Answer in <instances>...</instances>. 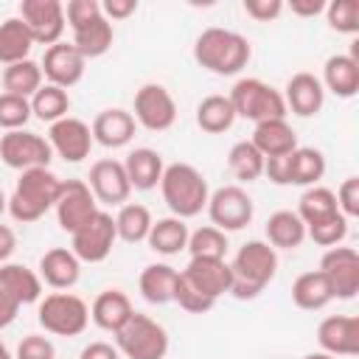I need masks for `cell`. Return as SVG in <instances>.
Wrapping results in <instances>:
<instances>
[{
	"instance_id": "cell-1",
	"label": "cell",
	"mask_w": 359,
	"mask_h": 359,
	"mask_svg": "<svg viewBox=\"0 0 359 359\" xmlns=\"http://www.w3.org/2000/svg\"><path fill=\"white\" fill-rule=\"evenodd\" d=\"M194 59L202 70L216 73V76H238L250 59H252V45L244 34L230 31V28H205L196 42H194Z\"/></svg>"
},
{
	"instance_id": "cell-2",
	"label": "cell",
	"mask_w": 359,
	"mask_h": 359,
	"mask_svg": "<svg viewBox=\"0 0 359 359\" xmlns=\"http://www.w3.org/2000/svg\"><path fill=\"white\" fill-rule=\"evenodd\" d=\"M230 264V294L236 300H255L278 272V250L252 238L238 247Z\"/></svg>"
},
{
	"instance_id": "cell-3",
	"label": "cell",
	"mask_w": 359,
	"mask_h": 359,
	"mask_svg": "<svg viewBox=\"0 0 359 359\" xmlns=\"http://www.w3.org/2000/svg\"><path fill=\"white\" fill-rule=\"evenodd\" d=\"M160 194L171 216L177 219H194L208 208V180L205 174L191 163H171L163 168L160 177Z\"/></svg>"
},
{
	"instance_id": "cell-4",
	"label": "cell",
	"mask_w": 359,
	"mask_h": 359,
	"mask_svg": "<svg viewBox=\"0 0 359 359\" xmlns=\"http://www.w3.org/2000/svg\"><path fill=\"white\" fill-rule=\"evenodd\" d=\"M62 191V180L50 168H28L20 171V180L8 196V213L14 222L31 224L39 222L48 210H53Z\"/></svg>"
},
{
	"instance_id": "cell-5",
	"label": "cell",
	"mask_w": 359,
	"mask_h": 359,
	"mask_svg": "<svg viewBox=\"0 0 359 359\" xmlns=\"http://www.w3.org/2000/svg\"><path fill=\"white\" fill-rule=\"evenodd\" d=\"M227 98L233 104L236 118H244V121H252V123L272 121V118H286V112H289L286 101H283V93L275 90L272 84H266L264 79H255V76L238 79L230 87Z\"/></svg>"
},
{
	"instance_id": "cell-6",
	"label": "cell",
	"mask_w": 359,
	"mask_h": 359,
	"mask_svg": "<svg viewBox=\"0 0 359 359\" xmlns=\"http://www.w3.org/2000/svg\"><path fill=\"white\" fill-rule=\"evenodd\" d=\"M36 320L53 337H79L90 325V306L73 292H50L39 297Z\"/></svg>"
},
{
	"instance_id": "cell-7",
	"label": "cell",
	"mask_w": 359,
	"mask_h": 359,
	"mask_svg": "<svg viewBox=\"0 0 359 359\" xmlns=\"http://www.w3.org/2000/svg\"><path fill=\"white\" fill-rule=\"evenodd\" d=\"M115 348L126 359H165L168 331L149 314L135 311L129 323L115 334Z\"/></svg>"
},
{
	"instance_id": "cell-8",
	"label": "cell",
	"mask_w": 359,
	"mask_h": 359,
	"mask_svg": "<svg viewBox=\"0 0 359 359\" xmlns=\"http://www.w3.org/2000/svg\"><path fill=\"white\" fill-rule=\"evenodd\" d=\"M208 216L210 224L222 233L244 230L255 216V202L241 185H222L208 196Z\"/></svg>"
},
{
	"instance_id": "cell-9",
	"label": "cell",
	"mask_w": 359,
	"mask_h": 359,
	"mask_svg": "<svg viewBox=\"0 0 359 359\" xmlns=\"http://www.w3.org/2000/svg\"><path fill=\"white\" fill-rule=\"evenodd\" d=\"M118 241V230H115V216L101 210L84 222L73 236H70V250L81 264H101L109 258L112 247Z\"/></svg>"
},
{
	"instance_id": "cell-10",
	"label": "cell",
	"mask_w": 359,
	"mask_h": 359,
	"mask_svg": "<svg viewBox=\"0 0 359 359\" xmlns=\"http://www.w3.org/2000/svg\"><path fill=\"white\" fill-rule=\"evenodd\" d=\"M0 160L14 171L48 168L53 160V151H50L48 137L31 129H14L0 137Z\"/></svg>"
},
{
	"instance_id": "cell-11",
	"label": "cell",
	"mask_w": 359,
	"mask_h": 359,
	"mask_svg": "<svg viewBox=\"0 0 359 359\" xmlns=\"http://www.w3.org/2000/svg\"><path fill=\"white\" fill-rule=\"evenodd\" d=\"M132 118L137 126L149 129V132H168L177 123V101L174 95L157 84L149 81L135 93V104H132Z\"/></svg>"
},
{
	"instance_id": "cell-12",
	"label": "cell",
	"mask_w": 359,
	"mask_h": 359,
	"mask_svg": "<svg viewBox=\"0 0 359 359\" xmlns=\"http://www.w3.org/2000/svg\"><path fill=\"white\" fill-rule=\"evenodd\" d=\"M17 17L25 22L34 45H48L50 48V45L62 42V34L67 28L65 3H59V0H22Z\"/></svg>"
},
{
	"instance_id": "cell-13",
	"label": "cell",
	"mask_w": 359,
	"mask_h": 359,
	"mask_svg": "<svg viewBox=\"0 0 359 359\" xmlns=\"http://www.w3.org/2000/svg\"><path fill=\"white\" fill-rule=\"evenodd\" d=\"M320 272L325 275L334 300H353L359 292V252L353 247H328L320 258Z\"/></svg>"
},
{
	"instance_id": "cell-14",
	"label": "cell",
	"mask_w": 359,
	"mask_h": 359,
	"mask_svg": "<svg viewBox=\"0 0 359 359\" xmlns=\"http://www.w3.org/2000/svg\"><path fill=\"white\" fill-rule=\"evenodd\" d=\"M53 210H56L59 227L73 236L84 222H90L98 213V202L84 180H62V191Z\"/></svg>"
},
{
	"instance_id": "cell-15",
	"label": "cell",
	"mask_w": 359,
	"mask_h": 359,
	"mask_svg": "<svg viewBox=\"0 0 359 359\" xmlns=\"http://www.w3.org/2000/svg\"><path fill=\"white\" fill-rule=\"evenodd\" d=\"M95 196V202L101 205H126L129 202V194H132V185H129V177H126V168L121 160H112V157H104V160H95L90 165V174L84 180Z\"/></svg>"
},
{
	"instance_id": "cell-16",
	"label": "cell",
	"mask_w": 359,
	"mask_h": 359,
	"mask_svg": "<svg viewBox=\"0 0 359 359\" xmlns=\"http://www.w3.org/2000/svg\"><path fill=\"white\" fill-rule=\"evenodd\" d=\"M48 143H50V151L56 157H62L65 163H81L90 157L93 151V132H90V123H84L81 118H62L56 123H50L48 129Z\"/></svg>"
},
{
	"instance_id": "cell-17",
	"label": "cell",
	"mask_w": 359,
	"mask_h": 359,
	"mask_svg": "<svg viewBox=\"0 0 359 359\" xmlns=\"http://www.w3.org/2000/svg\"><path fill=\"white\" fill-rule=\"evenodd\" d=\"M39 67H42V76L48 79V84L70 90L73 84H79L84 79L87 59L73 48V42H56V45L45 48Z\"/></svg>"
},
{
	"instance_id": "cell-18",
	"label": "cell",
	"mask_w": 359,
	"mask_h": 359,
	"mask_svg": "<svg viewBox=\"0 0 359 359\" xmlns=\"http://www.w3.org/2000/svg\"><path fill=\"white\" fill-rule=\"evenodd\" d=\"M317 345L331 356L359 353V320L353 314H331L317 325Z\"/></svg>"
},
{
	"instance_id": "cell-19",
	"label": "cell",
	"mask_w": 359,
	"mask_h": 359,
	"mask_svg": "<svg viewBox=\"0 0 359 359\" xmlns=\"http://www.w3.org/2000/svg\"><path fill=\"white\" fill-rule=\"evenodd\" d=\"M283 101H286V109H292L294 115L300 118H314L323 104H325V90H323V81L309 73V70H300L294 73L286 87H283Z\"/></svg>"
},
{
	"instance_id": "cell-20",
	"label": "cell",
	"mask_w": 359,
	"mask_h": 359,
	"mask_svg": "<svg viewBox=\"0 0 359 359\" xmlns=\"http://www.w3.org/2000/svg\"><path fill=\"white\" fill-rule=\"evenodd\" d=\"M185 280L194 283L202 294L210 300H219L222 294H230V264L227 258H191L182 269Z\"/></svg>"
},
{
	"instance_id": "cell-21",
	"label": "cell",
	"mask_w": 359,
	"mask_h": 359,
	"mask_svg": "<svg viewBox=\"0 0 359 359\" xmlns=\"http://www.w3.org/2000/svg\"><path fill=\"white\" fill-rule=\"evenodd\" d=\"M39 280L48 283L56 292H67L79 283L81 278V261L73 255L70 247H50L39 258Z\"/></svg>"
},
{
	"instance_id": "cell-22",
	"label": "cell",
	"mask_w": 359,
	"mask_h": 359,
	"mask_svg": "<svg viewBox=\"0 0 359 359\" xmlns=\"http://www.w3.org/2000/svg\"><path fill=\"white\" fill-rule=\"evenodd\" d=\"M135 118L132 112L121 109V107H109V109H101L95 118H93V143L104 146V149H121L126 146L132 137H135Z\"/></svg>"
},
{
	"instance_id": "cell-23",
	"label": "cell",
	"mask_w": 359,
	"mask_h": 359,
	"mask_svg": "<svg viewBox=\"0 0 359 359\" xmlns=\"http://www.w3.org/2000/svg\"><path fill=\"white\" fill-rule=\"evenodd\" d=\"M132 314H135V306H132L129 294L121 289H104L90 306V320L101 331H109V334H118L129 323Z\"/></svg>"
},
{
	"instance_id": "cell-24",
	"label": "cell",
	"mask_w": 359,
	"mask_h": 359,
	"mask_svg": "<svg viewBox=\"0 0 359 359\" xmlns=\"http://www.w3.org/2000/svg\"><path fill=\"white\" fill-rule=\"evenodd\" d=\"M250 143L264 154V160L266 157H283V154L297 149V135L286 118H272V121L255 123Z\"/></svg>"
},
{
	"instance_id": "cell-25",
	"label": "cell",
	"mask_w": 359,
	"mask_h": 359,
	"mask_svg": "<svg viewBox=\"0 0 359 359\" xmlns=\"http://www.w3.org/2000/svg\"><path fill=\"white\" fill-rule=\"evenodd\" d=\"M323 90L337 98H353L359 90V62L348 53H334L323 65Z\"/></svg>"
},
{
	"instance_id": "cell-26",
	"label": "cell",
	"mask_w": 359,
	"mask_h": 359,
	"mask_svg": "<svg viewBox=\"0 0 359 359\" xmlns=\"http://www.w3.org/2000/svg\"><path fill=\"white\" fill-rule=\"evenodd\" d=\"M325 177V154L314 146H297L286 154V185L311 188Z\"/></svg>"
},
{
	"instance_id": "cell-27",
	"label": "cell",
	"mask_w": 359,
	"mask_h": 359,
	"mask_svg": "<svg viewBox=\"0 0 359 359\" xmlns=\"http://www.w3.org/2000/svg\"><path fill=\"white\" fill-rule=\"evenodd\" d=\"M123 168H126V177H129V185L132 191H151L160 185V177H163V157L160 151L149 149V146H140V149H132L123 160Z\"/></svg>"
},
{
	"instance_id": "cell-28",
	"label": "cell",
	"mask_w": 359,
	"mask_h": 359,
	"mask_svg": "<svg viewBox=\"0 0 359 359\" xmlns=\"http://www.w3.org/2000/svg\"><path fill=\"white\" fill-rule=\"evenodd\" d=\"M177 269L171 264H149L143 266L140 278H137V289L143 294L146 303L151 306H165L174 300V283H177Z\"/></svg>"
},
{
	"instance_id": "cell-29",
	"label": "cell",
	"mask_w": 359,
	"mask_h": 359,
	"mask_svg": "<svg viewBox=\"0 0 359 359\" xmlns=\"http://www.w3.org/2000/svg\"><path fill=\"white\" fill-rule=\"evenodd\" d=\"M73 31V48L84 56V59H98L104 56L109 48H112V39H115V31H112V22L98 14L95 20L79 25V28H70Z\"/></svg>"
},
{
	"instance_id": "cell-30",
	"label": "cell",
	"mask_w": 359,
	"mask_h": 359,
	"mask_svg": "<svg viewBox=\"0 0 359 359\" xmlns=\"http://www.w3.org/2000/svg\"><path fill=\"white\" fill-rule=\"evenodd\" d=\"M264 233L272 250H297L306 241V224L294 210H275L266 219Z\"/></svg>"
},
{
	"instance_id": "cell-31",
	"label": "cell",
	"mask_w": 359,
	"mask_h": 359,
	"mask_svg": "<svg viewBox=\"0 0 359 359\" xmlns=\"http://www.w3.org/2000/svg\"><path fill=\"white\" fill-rule=\"evenodd\" d=\"M331 300H334L331 286H328V280H325V275L320 269H309V272H303V275L294 278V283H292V303L297 309H303V311H320Z\"/></svg>"
},
{
	"instance_id": "cell-32",
	"label": "cell",
	"mask_w": 359,
	"mask_h": 359,
	"mask_svg": "<svg viewBox=\"0 0 359 359\" xmlns=\"http://www.w3.org/2000/svg\"><path fill=\"white\" fill-rule=\"evenodd\" d=\"M188 224L185 219H177V216H165V219H157L149 230V250H154L157 255H177L188 247Z\"/></svg>"
},
{
	"instance_id": "cell-33",
	"label": "cell",
	"mask_w": 359,
	"mask_h": 359,
	"mask_svg": "<svg viewBox=\"0 0 359 359\" xmlns=\"http://www.w3.org/2000/svg\"><path fill=\"white\" fill-rule=\"evenodd\" d=\"M0 283H3L22 306L39 303V297H42V280H39V275H36L34 269H28L25 264H11V261L0 264Z\"/></svg>"
},
{
	"instance_id": "cell-34",
	"label": "cell",
	"mask_w": 359,
	"mask_h": 359,
	"mask_svg": "<svg viewBox=\"0 0 359 359\" xmlns=\"http://www.w3.org/2000/svg\"><path fill=\"white\" fill-rule=\"evenodd\" d=\"M236 123V112H233V104L227 95H205L199 104H196V126L208 135H224L230 126Z\"/></svg>"
},
{
	"instance_id": "cell-35",
	"label": "cell",
	"mask_w": 359,
	"mask_h": 359,
	"mask_svg": "<svg viewBox=\"0 0 359 359\" xmlns=\"http://www.w3.org/2000/svg\"><path fill=\"white\" fill-rule=\"evenodd\" d=\"M294 213L300 216V222H303L306 227L320 224V222H325V219H331V216L339 213L337 196H334V191L325 188V185H311V188H306V191L300 194V202H297V210H294Z\"/></svg>"
},
{
	"instance_id": "cell-36",
	"label": "cell",
	"mask_w": 359,
	"mask_h": 359,
	"mask_svg": "<svg viewBox=\"0 0 359 359\" xmlns=\"http://www.w3.org/2000/svg\"><path fill=\"white\" fill-rule=\"evenodd\" d=\"M154 219H151V210L140 202H126L118 208L115 213V230H118V238L126 241V244H140L149 238V230H151Z\"/></svg>"
},
{
	"instance_id": "cell-37",
	"label": "cell",
	"mask_w": 359,
	"mask_h": 359,
	"mask_svg": "<svg viewBox=\"0 0 359 359\" xmlns=\"http://www.w3.org/2000/svg\"><path fill=\"white\" fill-rule=\"evenodd\" d=\"M31 48H34V39L20 17H8L0 22V65L8 67L28 59Z\"/></svg>"
},
{
	"instance_id": "cell-38",
	"label": "cell",
	"mask_w": 359,
	"mask_h": 359,
	"mask_svg": "<svg viewBox=\"0 0 359 359\" xmlns=\"http://www.w3.org/2000/svg\"><path fill=\"white\" fill-rule=\"evenodd\" d=\"M42 67L39 62L34 59H22L17 65H8L3 70V93H11V95H22L31 101V95L42 87Z\"/></svg>"
},
{
	"instance_id": "cell-39",
	"label": "cell",
	"mask_w": 359,
	"mask_h": 359,
	"mask_svg": "<svg viewBox=\"0 0 359 359\" xmlns=\"http://www.w3.org/2000/svg\"><path fill=\"white\" fill-rule=\"evenodd\" d=\"M67 112H70V95L62 87L42 84L31 95V115L39 118L42 123H56V121L67 118Z\"/></svg>"
},
{
	"instance_id": "cell-40",
	"label": "cell",
	"mask_w": 359,
	"mask_h": 359,
	"mask_svg": "<svg viewBox=\"0 0 359 359\" xmlns=\"http://www.w3.org/2000/svg\"><path fill=\"white\" fill-rule=\"evenodd\" d=\"M227 168L238 182H255L264 177V154L250 140H238L227 151Z\"/></svg>"
},
{
	"instance_id": "cell-41",
	"label": "cell",
	"mask_w": 359,
	"mask_h": 359,
	"mask_svg": "<svg viewBox=\"0 0 359 359\" xmlns=\"http://www.w3.org/2000/svg\"><path fill=\"white\" fill-rule=\"evenodd\" d=\"M227 233H222L219 227L213 224H205V227H196L191 236H188V252L191 258H224L227 255Z\"/></svg>"
},
{
	"instance_id": "cell-42",
	"label": "cell",
	"mask_w": 359,
	"mask_h": 359,
	"mask_svg": "<svg viewBox=\"0 0 359 359\" xmlns=\"http://www.w3.org/2000/svg\"><path fill=\"white\" fill-rule=\"evenodd\" d=\"M328 28L337 34H359V0H331L325 3Z\"/></svg>"
},
{
	"instance_id": "cell-43",
	"label": "cell",
	"mask_w": 359,
	"mask_h": 359,
	"mask_svg": "<svg viewBox=\"0 0 359 359\" xmlns=\"http://www.w3.org/2000/svg\"><path fill=\"white\" fill-rule=\"evenodd\" d=\"M31 101L22 95H11V93H0V126L6 132L14 129H25V123L31 121Z\"/></svg>"
},
{
	"instance_id": "cell-44",
	"label": "cell",
	"mask_w": 359,
	"mask_h": 359,
	"mask_svg": "<svg viewBox=\"0 0 359 359\" xmlns=\"http://www.w3.org/2000/svg\"><path fill=\"white\" fill-rule=\"evenodd\" d=\"M171 303H177V306H180L182 311H188V314H205V311H210V309L216 306V300H210V297L202 294L194 283H188L182 272L177 275V283H174V300H171Z\"/></svg>"
},
{
	"instance_id": "cell-45",
	"label": "cell",
	"mask_w": 359,
	"mask_h": 359,
	"mask_svg": "<svg viewBox=\"0 0 359 359\" xmlns=\"http://www.w3.org/2000/svg\"><path fill=\"white\" fill-rule=\"evenodd\" d=\"M345 236H348V219L342 213H337L320 224L306 227V238H311L320 247H339L345 241Z\"/></svg>"
},
{
	"instance_id": "cell-46",
	"label": "cell",
	"mask_w": 359,
	"mask_h": 359,
	"mask_svg": "<svg viewBox=\"0 0 359 359\" xmlns=\"http://www.w3.org/2000/svg\"><path fill=\"white\" fill-rule=\"evenodd\" d=\"M14 359H56V348L45 334H28L20 339Z\"/></svg>"
},
{
	"instance_id": "cell-47",
	"label": "cell",
	"mask_w": 359,
	"mask_h": 359,
	"mask_svg": "<svg viewBox=\"0 0 359 359\" xmlns=\"http://www.w3.org/2000/svg\"><path fill=\"white\" fill-rule=\"evenodd\" d=\"M337 208H339V213L351 222V219H356L359 216V177H348V180H342V185L337 188Z\"/></svg>"
},
{
	"instance_id": "cell-48",
	"label": "cell",
	"mask_w": 359,
	"mask_h": 359,
	"mask_svg": "<svg viewBox=\"0 0 359 359\" xmlns=\"http://www.w3.org/2000/svg\"><path fill=\"white\" fill-rule=\"evenodd\" d=\"M101 14V3L98 0H67L65 6V22L70 28H79L90 20H95Z\"/></svg>"
},
{
	"instance_id": "cell-49",
	"label": "cell",
	"mask_w": 359,
	"mask_h": 359,
	"mask_svg": "<svg viewBox=\"0 0 359 359\" xmlns=\"http://www.w3.org/2000/svg\"><path fill=\"white\" fill-rule=\"evenodd\" d=\"M283 11L280 0H244V14L252 17L255 22H272Z\"/></svg>"
},
{
	"instance_id": "cell-50",
	"label": "cell",
	"mask_w": 359,
	"mask_h": 359,
	"mask_svg": "<svg viewBox=\"0 0 359 359\" xmlns=\"http://www.w3.org/2000/svg\"><path fill=\"white\" fill-rule=\"evenodd\" d=\"M137 11V0H104L101 3V14L109 20V22H118V20H126Z\"/></svg>"
},
{
	"instance_id": "cell-51",
	"label": "cell",
	"mask_w": 359,
	"mask_h": 359,
	"mask_svg": "<svg viewBox=\"0 0 359 359\" xmlns=\"http://www.w3.org/2000/svg\"><path fill=\"white\" fill-rule=\"evenodd\" d=\"M22 309V303L0 283V328H8L17 320V311Z\"/></svg>"
},
{
	"instance_id": "cell-52",
	"label": "cell",
	"mask_w": 359,
	"mask_h": 359,
	"mask_svg": "<svg viewBox=\"0 0 359 359\" xmlns=\"http://www.w3.org/2000/svg\"><path fill=\"white\" fill-rule=\"evenodd\" d=\"M79 359H121V353L109 342H90V345L81 348Z\"/></svg>"
},
{
	"instance_id": "cell-53",
	"label": "cell",
	"mask_w": 359,
	"mask_h": 359,
	"mask_svg": "<svg viewBox=\"0 0 359 359\" xmlns=\"http://www.w3.org/2000/svg\"><path fill=\"white\" fill-rule=\"evenodd\" d=\"M289 11L297 17H317L325 11V0H292Z\"/></svg>"
},
{
	"instance_id": "cell-54",
	"label": "cell",
	"mask_w": 359,
	"mask_h": 359,
	"mask_svg": "<svg viewBox=\"0 0 359 359\" xmlns=\"http://www.w3.org/2000/svg\"><path fill=\"white\" fill-rule=\"evenodd\" d=\"M17 250V233L8 224H0V264H6Z\"/></svg>"
},
{
	"instance_id": "cell-55",
	"label": "cell",
	"mask_w": 359,
	"mask_h": 359,
	"mask_svg": "<svg viewBox=\"0 0 359 359\" xmlns=\"http://www.w3.org/2000/svg\"><path fill=\"white\" fill-rule=\"evenodd\" d=\"M303 359H337V356H331V353H325V351H314V353H306Z\"/></svg>"
},
{
	"instance_id": "cell-56",
	"label": "cell",
	"mask_w": 359,
	"mask_h": 359,
	"mask_svg": "<svg viewBox=\"0 0 359 359\" xmlns=\"http://www.w3.org/2000/svg\"><path fill=\"white\" fill-rule=\"evenodd\" d=\"M0 359H14V353L8 351V345H6L3 339H0Z\"/></svg>"
},
{
	"instance_id": "cell-57",
	"label": "cell",
	"mask_w": 359,
	"mask_h": 359,
	"mask_svg": "<svg viewBox=\"0 0 359 359\" xmlns=\"http://www.w3.org/2000/svg\"><path fill=\"white\" fill-rule=\"evenodd\" d=\"M6 210H8V196H6V194H3V188H0V216H3Z\"/></svg>"
}]
</instances>
